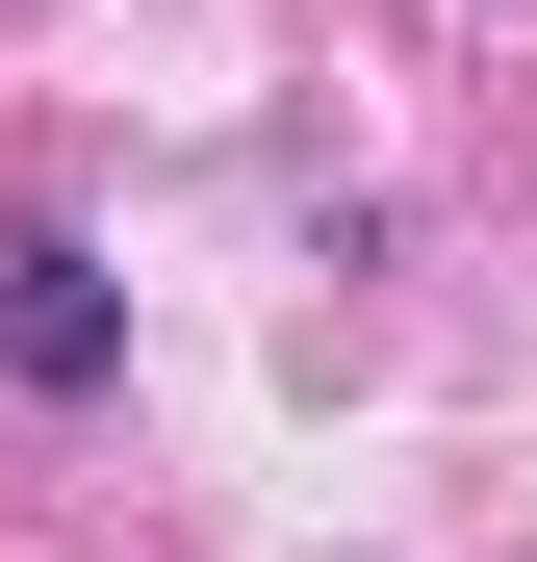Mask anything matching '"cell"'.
Listing matches in <instances>:
<instances>
[{
  "label": "cell",
  "instance_id": "obj_1",
  "mask_svg": "<svg viewBox=\"0 0 537 562\" xmlns=\"http://www.w3.org/2000/svg\"><path fill=\"white\" fill-rule=\"evenodd\" d=\"M0 384H26V409H103L128 384V281L77 231H0Z\"/></svg>",
  "mask_w": 537,
  "mask_h": 562
}]
</instances>
